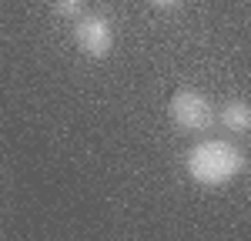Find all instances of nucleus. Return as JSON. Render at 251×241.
Segmentation results:
<instances>
[{
    "label": "nucleus",
    "instance_id": "f03ea898",
    "mask_svg": "<svg viewBox=\"0 0 251 241\" xmlns=\"http://www.w3.org/2000/svg\"><path fill=\"white\" fill-rule=\"evenodd\" d=\"M168 118H171L174 127H181V131H208L214 124V107L211 100L204 97L201 91H194V87H181V91H174L171 100H168Z\"/></svg>",
    "mask_w": 251,
    "mask_h": 241
},
{
    "label": "nucleus",
    "instance_id": "20e7f679",
    "mask_svg": "<svg viewBox=\"0 0 251 241\" xmlns=\"http://www.w3.org/2000/svg\"><path fill=\"white\" fill-rule=\"evenodd\" d=\"M218 124L228 127L231 134H248L251 131V104L248 100H228L218 111Z\"/></svg>",
    "mask_w": 251,
    "mask_h": 241
},
{
    "label": "nucleus",
    "instance_id": "39448f33",
    "mask_svg": "<svg viewBox=\"0 0 251 241\" xmlns=\"http://www.w3.org/2000/svg\"><path fill=\"white\" fill-rule=\"evenodd\" d=\"M50 10L60 20H77L87 14V0H50Z\"/></svg>",
    "mask_w": 251,
    "mask_h": 241
},
{
    "label": "nucleus",
    "instance_id": "7ed1b4c3",
    "mask_svg": "<svg viewBox=\"0 0 251 241\" xmlns=\"http://www.w3.org/2000/svg\"><path fill=\"white\" fill-rule=\"evenodd\" d=\"M74 44L84 57L104 60L111 50H114V27L111 20L100 17V14H84V17L74 20Z\"/></svg>",
    "mask_w": 251,
    "mask_h": 241
},
{
    "label": "nucleus",
    "instance_id": "f257e3e1",
    "mask_svg": "<svg viewBox=\"0 0 251 241\" xmlns=\"http://www.w3.org/2000/svg\"><path fill=\"white\" fill-rule=\"evenodd\" d=\"M184 168H188L191 181L204 184V188H218V184L234 181L245 171V154L231 141H201L188 151Z\"/></svg>",
    "mask_w": 251,
    "mask_h": 241
},
{
    "label": "nucleus",
    "instance_id": "423d86ee",
    "mask_svg": "<svg viewBox=\"0 0 251 241\" xmlns=\"http://www.w3.org/2000/svg\"><path fill=\"white\" fill-rule=\"evenodd\" d=\"M154 10H171V7H177V3H184V0H148Z\"/></svg>",
    "mask_w": 251,
    "mask_h": 241
}]
</instances>
